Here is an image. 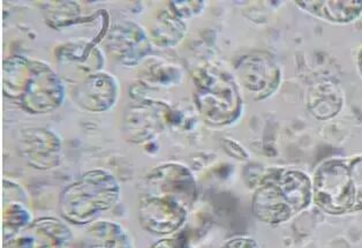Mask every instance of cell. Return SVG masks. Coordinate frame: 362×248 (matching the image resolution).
<instances>
[{
  "instance_id": "10",
  "label": "cell",
  "mask_w": 362,
  "mask_h": 248,
  "mask_svg": "<svg viewBox=\"0 0 362 248\" xmlns=\"http://www.w3.org/2000/svg\"><path fill=\"white\" fill-rule=\"evenodd\" d=\"M221 248H259L253 239L238 237L225 242Z\"/></svg>"
},
{
  "instance_id": "2",
  "label": "cell",
  "mask_w": 362,
  "mask_h": 248,
  "mask_svg": "<svg viewBox=\"0 0 362 248\" xmlns=\"http://www.w3.org/2000/svg\"><path fill=\"white\" fill-rule=\"evenodd\" d=\"M313 202L329 215L362 211V155L330 158L313 176Z\"/></svg>"
},
{
  "instance_id": "8",
  "label": "cell",
  "mask_w": 362,
  "mask_h": 248,
  "mask_svg": "<svg viewBox=\"0 0 362 248\" xmlns=\"http://www.w3.org/2000/svg\"><path fill=\"white\" fill-rule=\"evenodd\" d=\"M343 98L332 85H321L310 93L308 109L320 120L330 119L341 111Z\"/></svg>"
},
{
  "instance_id": "1",
  "label": "cell",
  "mask_w": 362,
  "mask_h": 248,
  "mask_svg": "<svg viewBox=\"0 0 362 248\" xmlns=\"http://www.w3.org/2000/svg\"><path fill=\"white\" fill-rule=\"evenodd\" d=\"M313 202V182L298 170H274L259 182L252 201L256 218L281 224L305 211Z\"/></svg>"
},
{
  "instance_id": "3",
  "label": "cell",
  "mask_w": 362,
  "mask_h": 248,
  "mask_svg": "<svg viewBox=\"0 0 362 248\" xmlns=\"http://www.w3.org/2000/svg\"><path fill=\"white\" fill-rule=\"evenodd\" d=\"M118 195V185L109 173L93 171L64 191L62 214L73 223H89L115 204Z\"/></svg>"
},
{
  "instance_id": "4",
  "label": "cell",
  "mask_w": 362,
  "mask_h": 248,
  "mask_svg": "<svg viewBox=\"0 0 362 248\" xmlns=\"http://www.w3.org/2000/svg\"><path fill=\"white\" fill-rule=\"evenodd\" d=\"M187 211L185 204L173 199L149 194L141 202V222L150 232L170 235L184 225Z\"/></svg>"
},
{
  "instance_id": "11",
  "label": "cell",
  "mask_w": 362,
  "mask_h": 248,
  "mask_svg": "<svg viewBox=\"0 0 362 248\" xmlns=\"http://www.w3.org/2000/svg\"><path fill=\"white\" fill-rule=\"evenodd\" d=\"M358 69H359L360 74L362 76V47L359 54H358Z\"/></svg>"
},
{
  "instance_id": "5",
  "label": "cell",
  "mask_w": 362,
  "mask_h": 248,
  "mask_svg": "<svg viewBox=\"0 0 362 248\" xmlns=\"http://www.w3.org/2000/svg\"><path fill=\"white\" fill-rule=\"evenodd\" d=\"M69 229L54 220H41L13 238L8 248H71Z\"/></svg>"
},
{
  "instance_id": "7",
  "label": "cell",
  "mask_w": 362,
  "mask_h": 248,
  "mask_svg": "<svg viewBox=\"0 0 362 248\" xmlns=\"http://www.w3.org/2000/svg\"><path fill=\"white\" fill-rule=\"evenodd\" d=\"M301 7L312 16L332 23H350L358 19L362 13V1L347 0H321V1H297Z\"/></svg>"
},
{
  "instance_id": "9",
  "label": "cell",
  "mask_w": 362,
  "mask_h": 248,
  "mask_svg": "<svg viewBox=\"0 0 362 248\" xmlns=\"http://www.w3.org/2000/svg\"><path fill=\"white\" fill-rule=\"evenodd\" d=\"M151 248H191L187 238L181 233L178 236L170 239H163L160 242H156Z\"/></svg>"
},
{
  "instance_id": "6",
  "label": "cell",
  "mask_w": 362,
  "mask_h": 248,
  "mask_svg": "<svg viewBox=\"0 0 362 248\" xmlns=\"http://www.w3.org/2000/svg\"><path fill=\"white\" fill-rule=\"evenodd\" d=\"M243 67V80L246 88L266 98L274 93L281 82V71L272 60L266 57L247 58Z\"/></svg>"
}]
</instances>
